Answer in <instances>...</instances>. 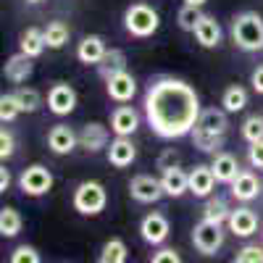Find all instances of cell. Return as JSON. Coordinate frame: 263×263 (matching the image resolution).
<instances>
[{"label": "cell", "mask_w": 263, "mask_h": 263, "mask_svg": "<svg viewBox=\"0 0 263 263\" xmlns=\"http://www.w3.org/2000/svg\"><path fill=\"white\" fill-rule=\"evenodd\" d=\"M200 114V98L184 79L161 77L145 92V119L150 129L163 140H179L192 135Z\"/></svg>", "instance_id": "cell-1"}, {"label": "cell", "mask_w": 263, "mask_h": 263, "mask_svg": "<svg viewBox=\"0 0 263 263\" xmlns=\"http://www.w3.org/2000/svg\"><path fill=\"white\" fill-rule=\"evenodd\" d=\"M227 111H218V108H203L200 119H197L195 129H192V145L203 153H218V147L224 145L227 137Z\"/></svg>", "instance_id": "cell-2"}, {"label": "cell", "mask_w": 263, "mask_h": 263, "mask_svg": "<svg viewBox=\"0 0 263 263\" xmlns=\"http://www.w3.org/2000/svg\"><path fill=\"white\" fill-rule=\"evenodd\" d=\"M232 40L239 50L258 53L263 50V16L255 11H242L232 18Z\"/></svg>", "instance_id": "cell-3"}, {"label": "cell", "mask_w": 263, "mask_h": 263, "mask_svg": "<svg viewBox=\"0 0 263 263\" xmlns=\"http://www.w3.org/2000/svg\"><path fill=\"white\" fill-rule=\"evenodd\" d=\"M124 27L132 37H153L161 27V16L147 3H132L124 11Z\"/></svg>", "instance_id": "cell-4"}, {"label": "cell", "mask_w": 263, "mask_h": 263, "mask_svg": "<svg viewBox=\"0 0 263 263\" xmlns=\"http://www.w3.org/2000/svg\"><path fill=\"white\" fill-rule=\"evenodd\" d=\"M71 203H74V211H79L82 216H98L108 205V192L100 182H82L74 190Z\"/></svg>", "instance_id": "cell-5"}, {"label": "cell", "mask_w": 263, "mask_h": 263, "mask_svg": "<svg viewBox=\"0 0 263 263\" xmlns=\"http://www.w3.org/2000/svg\"><path fill=\"white\" fill-rule=\"evenodd\" d=\"M192 245L203 255H216L224 248V224H213L208 218L197 221L192 229Z\"/></svg>", "instance_id": "cell-6"}, {"label": "cell", "mask_w": 263, "mask_h": 263, "mask_svg": "<svg viewBox=\"0 0 263 263\" xmlns=\"http://www.w3.org/2000/svg\"><path fill=\"white\" fill-rule=\"evenodd\" d=\"M18 190L29 197H42L53 190V174L42 163H32L18 174Z\"/></svg>", "instance_id": "cell-7"}, {"label": "cell", "mask_w": 263, "mask_h": 263, "mask_svg": "<svg viewBox=\"0 0 263 263\" xmlns=\"http://www.w3.org/2000/svg\"><path fill=\"white\" fill-rule=\"evenodd\" d=\"M129 195H132V200H137V203H158L166 192H163L161 179L150 177V174H137V177L129 182Z\"/></svg>", "instance_id": "cell-8"}, {"label": "cell", "mask_w": 263, "mask_h": 263, "mask_svg": "<svg viewBox=\"0 0 263 263\" xmlns=\"http://www.w3.org/2000/svg\"><path fill=\"white\" fill-rule=\"evenodd\" d=\"M48 108H50V114H55V116H69L77 108L74 87L66 84V82H55L48 90Z\"/></svg>", "instance_id": "cell-9"}, {"label": "cell", "mask_w": 263, "mask_h": 263, "mask_svg": "<svg viewBox=\"0 0 263 263\" xmlns=\"http://www.w3.org/2000/svg\"><path fill=\"white\" fill-rule=\"evenodd\" d=\"M171 234V224L163 213H147L140 221V237L147 245H163Z\"/></svg>", "instance_id": "cell-10"}, {"label": "cell", "mask_w": 263, "mask_h": 263, "mask_svg": "<svg viewBox=\"0 0 263 263\" xmlns=\"http://www.w3.org/2000/svg\"><path fill=\"white\" fill-rule=\"evenodd\" d=\"M229 232L234 237H253L258 232V213L248 205H239V208H232V216H229V221H227Z\"/></svg>", "instance_id": "cell-11"}, {"label": "cell", "mask_w": 263, "mask_h": 263, "mask_svg": "<svg viewBox=\"0 0 263 263\" xmlns=\"http://www.w3.org/2000/svg\"><path fill=\"white\" fill-rule=\"evenodd\" d=\"M79 145V135L69 126V124H55L48 132V147L55 156H69V153Z\"/></svg>", "instance_id": "cell-12"}, {"label": "cell", "mask_w": 263, "mask_h": 263, "mask_svg": "<svg viewBox=\"0 0 263 263\" xmlns=\"http://www.w3.org/2000/svg\"><path fill=\"white\" fill-rule=\"evenodd\" d=\"M105 92L116 103H129L132 98L137 95V79L132 77L129 71H121V74H116L111 79H105Z\"/></svg>", "instance_id": "cell-13"}, {"label": "cell", "mask_w": 263, "mask_h": 263, "mask_svg": "<svg viewBox=\"0 0 263 263\" xmlns=\"http://www.w3.org/2000/svg\"><path fill=\"white\" fill-rule=\"evenodd\" d=\"M111 145V135H108V126H103L100 121H90L84 124L79 132V147H84L87 153H98L103 147Z\"/></svg>", "instance_id": "cell-14"}, {"label": "cell", "mask_w": 263, "mask_h": 263, "mask_svg": "<svg viewBox=\"0 0 263 263\" xmlns=\"http://www.w3.org/2000/svg\"><path fill=\"white\" fill-rule=\"evenodd\" d=\"M135 158H137V147L129 137L111 140V145H108V163L114 168H126V166L135 163Z\"/></svg>", "instance_id": "cell-15"}, {"label": "cell", "mask_w": 263, "mask_h": 263, "mask_svg": "<svg viewBox=\"0 0 263 263\" xmlns=\"http://www.w3.org/2000/svg\"><path fill=\"white\" fill-rule=\"evenodd\" d=\"M140 126V114L132 105H119L111 114V129L116 137H132Z\"/></svg>", "instance_id": "cell-16"}, {"label": "cell", "mask_w": 263, "mask_h": 263, "mask_svg": "<svg viewBox=\"0 0 263 263\" xmlns=\"http://www.w3.org/2000/svg\"><path fill=\"white\" fill-rule=\"evenodd\" d=\"M213 187H216V174L211 166L205 163H197L192 171H190V192L195 197H211L213 195Z\"/></svg>", "instance_id": "cell-17"}, {"label": "cell", "mask_w": 263, "mask_h": 263, "mask_svg": "<svg viewBox=\"0 0 263 263\" xmlns=\"http://www.w3.org/2000/svg\"><path fill=\"white\" fill-rule=\"evenodd\" d=\"M161 184H163L166 197H182L184 192H190V171L179 166H168L161 174Z\"/></svg>", "instance_id": "cell-18"}, {"label": "cell", "mask_w": 263, "mask_h": 263, "mask_svg": "<svg viewBox=\"0 0 263 263\" xmlns=\"http://www.w3.org/2000/svg\"><path fill=\"white\" fill-rule=\"evenodd\" d=\"M229 187H232V197H234V200H239V203H250V200H255L258 192L263 190L260 179L255 177L253 171H239V177H237Z\"/></svg>", "instance_id": "cell-19"}, {"label": "cell", "mask_w": 263, "mask_h": 263, "mask_svg": "<svg viewBox=\"0 0 263 263\" xmlns=\"http://www.w3.org/2000/svg\"><path fill=\"white\" fill-rule=\"evenodd\" d=\"M211 168H213V174H216V182H221V184H232V182L239 177V171H242L232 153H221V150L213 153Z\"/></svg>", "instance_id": "cell-20"}, {"label": "cell", "mask_w": 263, "mask_h": 263, "mask_svg": "<svg viewBox=\"0 0 263 263\" xmlns=\"http://www.w3.org/2000/svg\"><path fill=\"white\" fill-rule=\"evenodd\" d=\"M105 53H108V48H105V40H103L100 34H87V37L79 42V48H77V58H79L84 66H98Z\"/></svg>", "instance_id": "cell-21"}, {"label": "cell", "mask_w": 263, "mask_h": 263, "mask_svg": "<svg viewBox=\"0 0 263 263\" xmlns=\"http://www.w3.org/2000/svg\"><path fill=\"white\" fill-rule=\"evenodd\" d=\"M195 40L200 42V48H218L221 45V27H218V21L208 13H203V18L197 21V27H195Z\"/></svg>", "instance_id": "cell-22"}, {"label": "cell", "mask_w": 263, "mask_h": 263, "mask_svg": "<svg viewBox=\"0 0 263 263\" xmlns=\"http://www.w3.org/2000/svg\"><path fill=\"white\" fill-rule=\"evenodd\" d=\"M3 74H6L8 82H13V84L21 87V84H24V82L32 77V58L24 55V53L11 55V58L6 61V66H3Z\"/></svg>", "instance_id": "cell-23"}, {"label": "cell", "mask_w": 263, "mask_h": 263, "mask_svg": "<svg viewBox=\"0 0 263 263\" xmlns=\"http://www.w3.org/2000/svg\"><path fill=\"white\" fill-rule=\"evenodd\" d=\"M121 71H126V53L119 50V48H108V53L98 63V74L103 79H111V77H116Z\"/></svg>", "instance_id": "cell-24"}, {"label": "cell", "mask_w": 263, "mask_h": 263, "mask_svg": "<svg viewBox=\"0 0 263 263\" xmlns=\"http://www.w3.org/2000/svg\"><path fill=\"white\" fill-rule=\"evenodd\" d=\"M18 53H24L29 58H37L42 55V50H45V29H37V27H29L24 34H21V42H18Z\"/></svg>", "instance_id": "cell-25"}, {"label": "cell", "mask_w": 263, "mask_h": 263, "mask_svg": "<svg viewBox=\"0 0 263 263\" xmlns=\"http://www.w3.org/2000/svg\"><path fill=\"white\" fill-rule=\"evenodd\" d=\"M229 216H232V208H229V203L224 200V197H218V195L205 197L203 218H208V221H213V224H227Z\"/></svg>", "instance_id": "cell-26"}, {"label": "cell", "mask_w": 263, "mask_h": 263, "mask_svg": "<svg viewBox=\"0 0 263 263\" xmlns=\"http://www.w3.org/2000/svg\"><path fill=\"white\" fill-rule=\"evenodd\" d=\"M129 258V248L124 239L114 237V239H108V242L103 245L100 255H98V263H126Z\"/></svg>", "instance_id": "cell-27"}, {"label": "cell", "mask_w": 263, "mask_h": 263, "mask_svg": "<svg viewBox=\"0 0 263 263\" xmlns=\"http://www.w3.org/2000/svg\"><path fill=\"white\" fill-rule=\"evenodd\" d=\"M221 105H224L227 114H239L248 105V90L239 84H229L221 95Z\"/></svg>", "instance_id": "cell-28"}, {"label": "cell", "mask_w": 263, "mask_h": 263, "mask_svg": "<svg viewBox=\"0 0 263 263\" xmlns=\"http://www.w3.org/2000/svg\"><path fill=\"white\" fill-rule=\"evenodd\" d=\"M69 37H71V29L66 21H50L45 27V45L53 48V50H61L66 42H69Z\"/></svg>", "instance_id": "cell-29"}, {"label": "cell", "mask_w": 263, "mask_h": 263, "mask_svg": "<svg viewBox=\"0 0 263 263\" xmlns=\"http://www.w3.org/2000/svg\"><path fill=\"white\" fill-rule=\"evenodd\" d=\"M21 227H24V218H21V213L16 208L6 205L0 211V234L3 237H16L21 232Z\"/></svg>", "instance_id": "cell-30"}, {"label": "cell", "mask_w": 263, "mask_h": 263, "mask_svg": "<svg viewBox=\"0 0 263 263\" xmlns=\"http://www.w3.org/2000/svg\"><path fill=\"white\" fill-rule=\"evenodd\" d=\"M13 95H16L18 105H21V114H34L40 108V103H42V98H40V92L34 90V87H24V84H21Z\"/></svg>", "instance_id": "cell-31"}, {"label": "cell", "mask_w": 263, "mask_h": 263, "mask_svg": "<svg viewBox=\"0 0 263 263\" xmlns=\"http://www.w3.org/2000/svg\"><path fill=\"white\" fill-rule=\"evenodd\" d=\"M200 18H203V11H200V8L182 6L179 13H177V24H179V29H184V32H195V27H197V21H200Z\"/></svg>", "instance_id": "cell-32"}, {"label": "cell", "mask_w": 263, "mask_h": 263, "mask_svg": "<svg viewBox=\"0 0 263 263\" xmlns=\"http://www.w3.org/2000/svg\"><path fill=\"white\" fill-rule=\"evenodd\" d=\"M242 137L253 145V142H260L263 140V116L260 114H253L242 121Z\"/></svg>", "instance_id": "cell-33"}, {"label": "cell", "mask_w": 263, "mask_h": 263, "mask_svg": "<svg viewBox=\"0 0 263 263\" xmlns=\"http://www.w3.org/2000/svg\"><path fill=\"white\" fill-rule=\"evenodd\" d=\"M18 114H21V105H18V100H16L13 92H8V95L0 98V121L8 124V121H13Z\"/></svg>", "instance_id": "cell-34"}, {"label": "cell", "mask_w": 263, "mask_h": 263, "mask_svg": "<svg viewBox=\"0 0 263 263\" xmlns=\"http://www.w3.org/2000/svg\"><path fill=\"white\" fill-rule=\"evenodd\" d=\"M234 263H263V245H245L234 255Z\"/></svg>", "instance_id": "cell-35"}, {"label": "cell", "mask_w": 263, "mask_h": 263, "mask_svg": "<svg viewBox=\"0 0 263 263\" xmlns=\"http://www.w3.org/2000/svg\"><path fill=\"white\" fill-rule=\"evenodd\" d=\"M11 263H42V258H40V253L32 245H18L11 253Z\"/></svg>", "instance_id": "cell-36"}, {"label": "cell", "mask_w": 263, "mask_h": 263, "mask_svg": "<svg viewBox=\"0 0 263 263\" xmlns=\"http://www.w3.org/2000/svg\"><path fill=\"white\" fill-rule=\"evenodd\" d=\"M13 150H16V140H13V132L11 129H0V158H11L13 156Z\"/></svg>", "instance_id": "cell-37"}, {"label": "cell", "mask_w": 263, "mask_h": 263, "mask_svg": "<svg viewBox=\"0 0 263 263\" xmlns=\"http://www.w3.org/2000/svg\"><path fill=\"white\" fill-rule=\"evenodd\" d=\"M150 263H182V255L174 248H161L158 253H153Z\"/></svg>", "instance_id": "cell-38"}, {"label": "cell", "mask_w": 263, "mask_h": 263, "mask_svg": "<svg viewBox=\"0 0 263 263\" xmlns=\"http://www.w3.org/2000/svg\"><path fill=\"white\" fill-rule=\"evenodd\" d=\"M248 161L253 168H263V140L260 142H253L248 147Z\"/></svg>", "instance_id": "cell-39"}, {"label": "cell", "mask_w": 263, "mask_h": 263, "mask_svg": "<svg viewBox=\"0 0 263 263\" xmlns=\"http://www.w3.org/2000/svg\"><path fill=\"white\" fill-rule=\"evenodd\" d=\"M250 84H253V90L258 95H263V66H258V69L250 74Z\"/></svg>", "instance_id": "cell-40"}, {"label": "cell", "mask_w": 263, "mask_h": 263, "mask_svg": "<svg viewBox=\"0 0 263 263\" xmlns=\"http://www.w3.org/2000/svg\"><path fill=\"white\" fill-rule=\"evenodd\" d=\"M8 187H11V171L3 166L0 168V192H8Z\"/></svg>", "instance_id": "cell-41"}, {"label": "cell", "mask_w": 263, "mask_h": 263, "mask_svg": "<svg viewBox=\"0 0 263 263\" xmlns=\"http://www.w3.org/2000/svg\"><path fill=\"white\" fill-rule=\"evenodd\" d=\"M208 0H184V6H195V8H203Z\"/></svg>", "instance_id": "cell-42"}, {"label": "cell", "mask_w": 263, "mask_h": 263, "mask_svg": "<svg viewBox=\"0 0 263 263\" xmlns=\"http://www.w3.org/2000/svg\"><path fill=\"white\" fill-rule=\"evenodd\" d=\"M27 3H42V0H27Z\"/></svg>", "instance_id": "cell-43"}]
</instances>
